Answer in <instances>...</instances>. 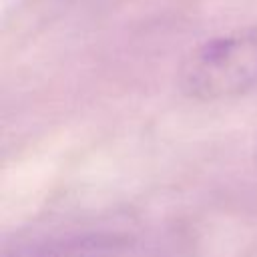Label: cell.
<instances>
[{
    "mask_svg": "<svg viewBox=\"0 0 257 257\" xmlns=\"http://www.w3.org/2000/svg\"><path fill=\"white\" fill-rule=\"evenodd\" d=\"M257 86V30L205 40L179 68V88L195 100H221Z\"/></svg>",
    "mask_w": 257,
    "mask_h": 257,
    "instance_id": "cell-1",
    "label": "cell"
},
{
    "mask_svg": "<svg viewBox=\"0 0 257 257\" xmlns=\"http://www.w3.org/2000/svg\"><path fill=\"white\" fill-rule=\"evenodd\" d=\"M253 163H255V167H257V141H255V145H253Z\"/></svg>",
    "mask_w": 257,
    "mask_h": 257,
    "instance_id": "cell-3",
    "label": "cell"
},
{
    "mask_svg": "<svg viewBox=\"0 0 257 257\" xmlns=\"http://www.w3.org/2000/svg\"><path fill=\"white\" fill-rule=\"evenodd\" d=\"M126 243V237L116 233H68L20 247L4 257H120Z\"/></svg>",
    "mask_w": 257,
    "mask_h": 257,
    "instance_id": "cell-2",
    "label": "cell"
}]
</instances>
